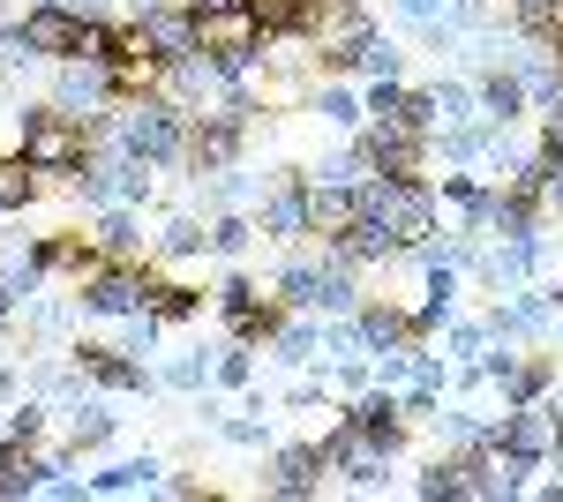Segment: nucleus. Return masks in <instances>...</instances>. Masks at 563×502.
Masks as SVG:
<instances>
[{
	"instance_id": "1",
	"label": "nucleus",
	"mask_w": 563,
	"mask_h": 502,
	"mask_svg": "<svg viewBox=\"0 0 563 502\" xmlns=\"http://www.w3.org/2000/svg\"><path fill=\"white\" fill-rule=\"evenodd\" d=\"M8 121H15V150H23V158H31L45 180H60V188H68V180L90 166V127H84V121H68L53 98H38V105L23 98Z\"/></svg>"
},
{
	"instance_id": "2",
	"label": "nucleus",
	"mask_w": 563,
	"mask_h": 502,
	"mask_svg": "<svg viewBox=\"0 0 563 502\" xmlns=\"http://www.w3.org/2000/svg\"><path fill=\"white\" fill-rule=\"evenodd\" d=\"M188 105L166 98V90H143V98H121V113H113V143L143 158V166H180L188 158Z\"/></svg>"
},
{
	"instance_id": "3",
	"label": "nucleus",
	"mask_w": 563,
	"mask_h": 502,
	"mask_svg": "<svg viewBox=\"0 0 563 502\" xmlns=\"http://www.w3.org/2000/svg\"><path fill=\"white\" fill-rule=\"evenodd\" d=\"M435 180L429 172H368L361 180V217H376L398 248H413V241H429L435 233Z\"/></svg>"
},
{
	"instance_id": "4",
	"label": "nucleus",
	"mask_w": 563,
	"mask_h": 502,
	"mask_svg": "<svg viewBox=\"0 0 563 502\" xmlns=\"http://www.w3.org/2000/svg\"><path fill=\"white\" fill-rule=\"evenodd\" d=\"M53 105L98 135V127H113V113H121V83L98 60H53Z\"/></svg>"
},
{
	"instance_id": "5",
	"label": "nucleus",
	"mask_w": 563,
	"mask_h": 502,
	"mask_svg": "<svg viewBox=\"0 0 563 502\" xmlns=\"http://www.w3.org/2000/svg\"><path fill=\"white\" fill-rule=\"evenodd\" d=\"M249 135H256V113H241V105H211V113H196L188 121V172H225L249 158Z\"/></svg>"
},
{
	"instance_id": "6",
	"label": "nucleus",
	"mask_w": 563,
	"mask_h": 502,
	"mask_svg": "<svg viewBox=\"0 0 563 502\" xmlns=\"http://www.w3.org/2000/svg\"><path fill=\"white\" fill-rule=\"evenodd\" d=\"M316 443H323V465H331V472L346 480L353 495H376V488H390V450H376L368 435H353L346 413L331 420V427H323Z\"/></svg>"
},
{
	"instance_id": "7",
	"label": "nucleus",
	"mask_w": 563,
	"mask_h": 502,
	"mask_svg": "<svg viewBox=\"0 0 563 502\" xmlns=\"http://www.w3.org/2000/svg\"><path fill=\"white\" fill-rule=\"evenodd\" d=\"M68 360H76V368H84L98 390H113V398H151V390L166 382V376H151V368H143L135 353L106 345V337H76V345H68Z\"/></svg>"
},
{
	"instance_id": "8",
	"label": "nucleus",
	"mask_w": 563,
	"mask_h": 502,
	"mask_svg": "<svg viewBox=\"0 0 563 502\" xmlns=\"http://www.w3.org/2000/svg\"><path fill=\"white\" fill-rule=\"evenodd\" d=\"M151 286H158V270L151 263H106L98 278H84L76 286V300H84V315H135V308H151Z\"/></svg>"
},
{
	"instance_id": "9",
	"label": "nucleus",
	"mask_w": 563,
	"mask_h": 502,
	"mask_svg": "<svg viewBox=\"0 0 563 502\" xmlns=\"http://www.w3.org/2000/svg\"><path fill=\"white\" fill-rule=\"evenodd\" d=\"M339 413H346V427H353V435H368L376 450H390V458L406 450V427H413V420H406V398H398L390 382H368V390H353Z\"/></svg>"
},
{
	"instance_id": "10",
	"label": "nucleus",
	"mask_w": 563,
	"mask_h": 502,
	"mask_svg": "<svg viewBox=\"0 0 563 502\" xmlns=\"http://www.w3.org/2000/svg\"><path fill=\"white\" fill-rule=\"evenodd\" d=\"M488 443L526 458V465H549V450H556V405L549 398L541 405H504V413L488 420Z\"/></svg>"
},
{
	"instance_id": "11",
	"label": "nucleus",
	"mask_w": 563,
	"mask_h": 502,
	"mask_svg": "<svg viewBox=\"0 0 563 502\" xmlns=\"http://www.w3.org/2000/svg\"><path fill=\"white\" fill-rule=\"evenodd\" d=\"M256 233H263V241H278V248L316 241V225H308V172H278V188H263Z\"/></svg>"
},
{
	"instance_id": "12",
	"label": "nucleus",
	"mask_w": 563,
	"mask_h": 502,
	"mask_svg": "<svg viewBox=\"0 0 563 502\" xmlns=\"http://www.w3.org/2000/svg\"><path fill=\"white\" fill-rule=\"evenodd\" d=\"M323 443H278L271 450V472H263V495H278V502H308V495H323Z\"/></svg>"
},
{
	"instance_id": "13",
	"label": "nucleus",
	"mask_w": 563,
	"mask_h": 502,
	"mask_svg": "<svg viewBox=\"0 0 563 502\" xmlns=\"http://www.w3.org/2000/svg\"><path fill=\"white\" fill-rule=\"evenodd\" d=\"M23 38L38 45V60H76V38H84V15L68 8V0H31L23 8Z\"/></svg>"
},
{
	"instance_id": "14",
	"label": "nucleus",
	"mask_w": 563,
	"mask_h": 502,
	"mask_svg": "<svg viewBox=\"0 0 563 502\" xmlns=\"http://www.w3.org/2000/svg\"><path fill=\"white\" fill-rule=\"evenodd\" d=\"M541 270H549V233H533V241H496L488 263H481V286H488V293H519Z\"/></svg>"
},
{
	"instance_id": "15",
	"label": "nucleus",
	"mask_w": 563,
	"mask_h": 502,
	"mask_svg": "<svg viewBox=\"0 0 563 502\" xmlns=\"http://www.w3.org/2000/svg\"><path fill=\"white\" fill-rule=\"evenodd\" d=\"M353 143L368 150V166H376V172H421V158H429V135L406 127V121H368Z\"/></svg>"
},
{
	"instance_id": "16",
	"label": "nucleus",
	"mask_w": 563,
	"mask_h": 502,
	"mask_svg": "<svg viewBox=\"0 0 563 502\" xmlns=\"http://www.w3.org/2000/svg\"><path fill=\"white\" fill-rule=\"evenodd\" d=\"M31 255L45 263V278H68V286H84V278H98V270L113 263V255L98 248L90 233H38V241H31Z\"/></svg>"
},
{
	"instance_id": "17",
	"label": "nucleus",
	"mask_w": 563,
	"mask_h": 502,
	"mask_svg": "<svg viewBox=\"0 0 563 502\" xmlns=\"http://www.w3.org/2000/svg\"><path fill=\"white\" fill-rule=\"evenodd\" d=\"M135 38L151 45V53H158L166 68H174V60H188V53H203V23H196L188 8H174V0H166V8L135 15Z\"/></svg>"
},
{
	"instance_id": "18",
	"label": "nucleus",
	"mask_w": 563,
	"mask_h": 502,
	"mask_svg": "<svg viewBox=\"0 0 563 502\" xmlns=\"http://www.w3.org/2000/svg\"><path fill=\"white\" fill-rule=\"evenodd\" d=\"M323 255H331V263H346V270H384V263H398L406 248L390 241L376 217H353L346 233H323Z\"/></svg>"
},
{
	"instance_id": "19",
	"label": "nucleus",
	"mask_w": 563,
	"mask_h": 502,
	"mask_svg": "<svg viewBox=\"0 0 563 502\" xmlns=\"http://www.w3.org/2000/svg\"><path fill=\"white\" fill-rule=\"evenodd\" d=\"M353 323H361V337H368V353H406V345H421V331H413V308H398V300H361L353 308Z\"/></svg>"
},
{
	"instance_id": "20",
	"label": "nucleus",
	"mask_w": 563,
	"mask_h": 502,
	"mask_svg": "<svg viewBox=\"0 0 563 502\" xmlns=\"http://www.w3.org/2000/svg\"><path fill=\"white\" fill-rule=\"evenodd\" d=\"M474 90H481V121H496V127H519V113L533 105V98H526V76L511 68V60L481 68V76H474Z\"/></svg>"
},
{
	"instance_id": "21",
	"label": "nucleus",
	"mask_w": 563,
	"mask_h": 502,
	"mask_svg": "<svg viewBox=\"0 0 563 502\" xmlns=\"http://www.w3.org/2000/svg\"><path fill=\"white\" fill-rule=\"evenodd\" d=\"M90 241L113 255V263H143V217H135V203L90 210Z\"/></svg>"
},
{
	"instance_id": "22",
	"label": "nucleus",
	"mask_w": 563,
	"mask_h": 502,
	"mask_svg": "<svg viewBox=\"0 0 563 502\" xmlns=\"http://www.w3.org/2000/svg\"><path fill=\"white\" fill-rule=\"evenodd\" d=\"M459 278H466L459 263H435V270H429V286H421V308H413V331H421V345H429V337L443 331L451 315H459Z\"/></svg>"
},
{
	"instance_id": "23",
	"label": "nucleus",
	"mask_w": 563,
	"mask_h": 502,
	"mask_svg": "<svg viewBox=\"0 0 563 502\" xmlns=\"http://www.w3.org/2000/svg\"><path fill=\"white\" fill-rule=\"evenodd\" d=\"M271 360L278 368H316L323 360V315H286L271 331Z\"/></svg>"
},
{
	"instance_id": "24",
	"label": "nucleus",
	"mask_w": 563,
	"mask_h": 502,
	"mask_svg": "<svg viewBox=\"0 0 563 502\" xmlns=\"http://www.w3.org/2000/svg\"><path fill=\"white\" fill-rule=\"evenodd\" d=\"M151 488H166V458H151V450L90 472V495H151Z\"/></svg>"
},
{
	"instance_id": "25",
	"label": "nucleus",
	"mask_w": 563,
	"mask_h": 502,
	"mask_svg": "<svg viewBox=\"0 0 563 502\" xmlns=\"http://www.w3.org/2000/svg\"><path fill=\"white\" fill-rule=\"evenodd\" d=\"M308 113H323V127H339V135H361V127H368V105H361V90H346L339 76L308 90Z\"/></svg>"
},
{
	"instance_id": "26",
	"label": "nucleus",
	"mask_w": 563,
	"mask_h": 502,
	"mask_svg": "<svg viewBox=\"0 0 563 502\" xmlns=\"http://www.w3.org/2000/svg\"><path fill=\"white\" fill-rule=\"evenodd\" d=\"M353 217H361V188H323V180H308V225H316V241H323V233H346Z\"/></svg>"
},
{
	"instance_id": "27",
	"label": "nucleus",
	"mask_w": 563,
	"mask_h": 502,
	"mask_svg": "<svg viewBox=\"0 0 563 502\" xmlns=\"http://www.w3.org/2000/svg\"><path fill=\"white\" fill-rule=\"evenodd\" d=\"M45 196V172L23 158V150H8L0 158V217H23V210Z\"/></svg>"
},
{
	"instance_id": "28",
	"label": "nucleus",
	"mask_w": 563,
	"mask_h": 502,
	"mask_svg": "<svg viewBox=\"0 0 563 502\" xmlns=\"http://www.w3.org/2000/svg\"><path fill=\"white\" fill-rule=\"evenodd\" d=\"M113 427H121V413H106V398H76V405H68V443H76V458H84V450H106Z\"/></svg>"
},
{
	"instance_id": "29",
	"label": "nucleus",
	"mask_w": 563,
	"mask_h": 502,
	"mask_svg": "<svg viewBox=\"0 0 563 502\" xmlns=\"http://www.w3.org/2000/svg\"><path fill=\"white\" fill-rule=\"evenodd\" d=\"M76 60H98V68L129 60V23H113V15H84V38H76Z\"/></svg>"
},
{
	"instance_id": "30",
	"label": "nucleus",
	"mask_w": 563,
	"mask_h": 502,
	"mask_svg": "<svg viewBox=\"0 0 563 502\" xmlns=\"http://www.w3.org/2000/svg\"><path fill=\"white\" fill-rule=\"evenodd\" d=\"M203 248H211V217L174 210V217H166V233H158V255H166V263H196Z\"/></svg>"
},
{
	"instance_id": "31",
	"label": "nucleus",
	"mask_w": 563,
	"mask_h": 502,
	"mask_svg": "<svg viewBox=\"0 0 563 502\" xmlns=\"http://www.w3.org/2000/svg\"><path fill=\"white\" fill-rule=\"evenodd\" d=\"M368 150H361V143H339V150H323V158H316V166H308V180H323V188H361V180H368Z\"/></svg>"
},
{
	"instance_id": "32",
	"label": "nucleus",
	"mask_w": 563,
	"mask_h": 502,
	"mask_svg": "<svg viewBox=\"0 0 563 502\" xmlns=\"http://www.w3.org/2000/svg\"><path fill=\"white\" fill-rule=\"evenodd\" d=\"M256 248V210H211V255L218 263H241Z\"/></svg>"
},
{
	"instance_id": "33",
	"label": "nucleus",
	"mask_w": 563,
	"mask_h": 502,
	"mask_svg": "<svg viewBox=\"0 0 563 502\" xmlns=\"http://www.w3.org/2000/svg\"><path fill=\"white\" fill-rule=\"evenodd\" d=\"M549 390H556V353H526L519 376L504 382V405H541Z\"/></svg>"
},
{
	"instance_id": "34",
	"label": "nucleus",
	"mask_w": 563,
	"mask_h": 502,
	"mask_svg": "<svg viewBox=\"0 0 563 502\" xmlns=\"http://www.w3.org/2000/svg\"><path fill=\"white\" fill-rule=\"evenodd\" d=\"M211 382L218 390H256V345L249 337H225L218 360H211Z\"/></svg>"
},
{
	"instance_id": "35",
	"label": "nucleus",
	"mask_w": 563,
	"mask_h": 502,
	"mask_svg": "<svg viewBox=\"0 0 563 502\" xmlns=\"http://www.w3.org/2000/svg\"><path fill=\"white\" fill-rule=\"evenodd\" d=\"M76 308H84V300H31V308H23V331L38 337V353L68 337V323H76Z\"/></svg>"
},
{
	"instance_id": "36",
	"label": "nucleus",
	"mask_w": 563,
	"mask_h": 502,
	"mask_svg": "<svg viewBox=\"0 0 563 502\" xmlns=\"http://www.w3.org/2000/svg\"><path fill=\"white\" fill-rule=\"evenodd\" d=\"M429 427L443 435V450H481V443H488V420H474L466 405H435Z\"/></svg>"
},
{
	"instance_id": "37",
	"label": "nucleus",
	"mask_w": 563,
	"mask_h": 502,
	"mask_svg": "<svg viewBox=\"0 0 563 502\" xmlns=\"http://www.w3.org/2000/svg\"><path fill=\"white\" fill-rule=\"evenodd\" d=\"M413 495H421V502H459V495H466L459 450H451V458H429V465H421V472H413Z\"/></svg>"
},
{
	"instance_id": "38",
	"label": "nucleus",
	"mask_w": 563,
	"mask_h": 502,
	"mask_svg": "<svg viewBox=\"0 0 563 502\" xmlns=\"http://www.w3.org/2000/svg\"><path fill=\"white\" fill-rule=\"evenodd\" d=\"M459 121H481V90L466 76H443L435 83V127H459Z\"/></svg>"
},
{
	"instance_id": "39",
	"label": "nucleus",
	"mask_w": 563,
	"mask_h": 502,
	"mask_svg": "<svg viewBox=\"0 0 563 502\" xmlns=\"http://www.w3.org/2000/svg\"><path fill=\"white\" fill-rule=\"evenodd\" d=\"M211 360H218V345H211V353H203V345H196V353H174V360H166V390L203 398V390H211Z\"/></svg>"
},
{
	"instance_id": "40",
	"label": "nucleus",
	"mask_w": 563,
	"mask_h": 502,
	"mask_svg": "<svg viewBox=\"0 0 563 502\" xmlns=\"http://www.w3.org/2000/svg\"><path fill=\"white\" fill-rule=\"evenodd\" d=\"M151 308H158L166 323H196V315H203V286H180V278H158V286H151Z\"/></svg>"
},
{
	"instance_id": "41",
	"label": "nucleus",
	"mask_w": 563,
	"mask_h": 502,
	"mask_svg": "<svg viewBox=\"0 0 563 502\" xmlns=\"http://www.w3.org/2000/svg\"><path fill=\"white\" fill-rule=\"evenodd\" d=\"M323 360H368V337L353 315H323Z\"/></svg>"
},
{
	"instance_id": "42",
	"label": "nucleus",
	"mask_w": 563,
	"mask_h": 502,
	"mask_svg": "<svg viewBox=\"0 0 563 502\" xmlns=\"http://www.w3.org/2000/svg\"><path fill=\"white\" fill-rule=\"evenodd\" d=\"M218 435H225L233 450H271V420H256V405H249V413H218Z\"/></svg>"
},
{
	"instance_id": "43",
	"label": "nucleus",
	"mask_w": 563,
	"mask_h": 502,
	"mask_svg": "<svg viewBox=\"0 0 563 502\" xmlns=\"http://www.w3.org/2000/svg\"><path fill=\"white\" fill-rule=\"evenodd\" d=\"M166 331H174V323H166L158 308H135V315H121V353H151Z\"/></svg>"
},
{
	"instance_id": "44",
	"label": "nucleus",
	"mask_w": 563,
	"mask_h": 502,
	"mask_svg": "<svg viewBox=\"0 0 563 502\" xmlns=\"http://www.w3.org/2000/svg\"><path fill=\"white\" fill-rule=\"evenodd\" d=\"M443 345H451V368H466V360H481V353H488V323L451 315V323H443Z\"/></svg>"
},
{
	"instance_id": "45",
	"label": "nucleus",
	"mask_w": 563,
	"mask_h": 502,
	"mask_svg": "<svg viewBox=\"0 0 563 502\" xmlns=\"http://www.w3.org/2000/svg\"><path fill=\"white\" fill-rule=\"evenodd\" d=\"M0 68H8V76H23V68H45L38 45L23 38V15H8V23H0Z\"/></svg>"
},
{
	"instance_id": "46",
	"label": "nucleus",
	"mask_w": 563,
	"mask_h": 502,
	"mask_svg": "<svg viewBox=\"0 0 563 502\" xmlns=\"http://www.w3.org/2000/svg\"><path fill=\"white\" fill-rule=\"evenodd\" d=\"M406 76H390V83H368L361 90V105H368V121H406Z\"/></svg>"
},
{
	"instance_id": "47",
	"label": "nucleus",
	"mask_w": 563,
	"mask_h": 502,
	"mask_svg": "<svg viewBox=\"0 0 563 502\" xmlns=\"http://www.w3.org/2000/svg\"><path fill=\"white\" fill-rule=\"evenodd\" d=\"M0 435H8V443H38L45 435V398H23L15 413L0 420Z\"/></svg>"
},
{
	"instance_id": "48",
	"label": "nucleus",
	"mask_w": 563,
	"mask_h": 502,
	"mask_svg": "<svg viewBox=\"0 0 563 502\" xmlns=\"http://www.w3.org/2000/svg\"><path fill=\"white\" fill-rule=\"evenodd\" d=\"M413 382H421V390H451V353H429V345H413Z\"/></svg>"
},
{
	"instance_id": "49",
	"label": "nucleus",
	"mask_w": 563,
	"mask_h": 502,
	"mask_svg": "<svg viewBox=\"0 0 563 502\" xmlns=\"http://www.w3.org/2000/svg\"><path fill=\"white\" fill-rule=\"evenodd\" d=\"M286 405H294V413H308V405H331V398H323V376H301L294 390H286Z\"/></svg>"
},
{
	"instance_id": "50",
	"label": "nucleus",
	"mask_w": 563,
	"mask_h": 502,
	"mask_svg": "<svg viewBox=\"0 0 563 502\" xmlns=\"http://www.w3.org/2000/svg\"><path fill=\"white\" fill-rule=\"evenodd\" d=\"M390 8H398L406 23H435V15H443V0H390Z\"/></svg>"
},
{
	"instance_id": "51",
	"label": "nucleus",
	"mask_w": 563,
	"mask_h": 502,
	"mask_svg": "<svg viewBox=\"0 0 563 502\" xmlns=\"http://www.w3.org/2000/svg\"><path fill=\"white\" fill-rule=\"evenodd\" d=\"M166 495H174V502H203V480H188V472H166Z\"/></svg>"
},
{
	"instance_id": "52",
	"label": "nucleus",
	"mask_w": 563,
	"mask_h": 502,
	"mask_svg": "<svg viewBox=\"0 0 563 502\" xmlns=\"http://www.w3.org/2000/svg\"><path fill=\"white\" fill-rule=\"evenodd\" d=\"M15 398H23V368H15V360H0V405H15Z\"/></svg>"
},
{
	"instance_id": "53",
	"label": "nucleus",
	"mask_w": 563,
	"mask_h": 502,
	"mask_svg": "<svg viewBox=\"0 0 563 502\" xmlns=\"http://www.w3.org/2000/svg\"><path fill=\"white\" fill-rule=\"evenodd\" d=\"M174 8H188V15H225V8H249V0H174Z\"/></svg>"
},
{
	"instance_id": "54",
	"label": "nucleus",
	"mask_w": 563,
	"mask_h": 502,
	"mask_svg": "<svg viewBox=\"0 0 563 502\" xmlns=\"http://www.w3.org/2000/svg\"><path fill=\"white\" fill-rule=\"evenodd\" d=\"M76 15H113V0H68Z\"/></svg>"
},
{
	"instance_id": "55",
	"label": "nucleus",
	"mask_w": 563,
	"mask_h": 502,
	"mask_svg": "<svg viewBox=\"0 0 563 502\" xmlns=\"http://www.w3.org/2000/svg\"><path fill=\"white\" fill-rule=\"evenodd\" d=\"M549 210H563V172H549V196H541Z\"/></svg>"
},
{
	"instance_id": "56",
	"label": "nucleus",
	"mask_w": 563,
	"mask_h": 502,
	"mask_svg": "<svg viewBox=\"0 0 563 502\" xmlns=\"http://www.w3.org/2000/svg\"><path fill=\"white\" fill-rule=\"evenodd\" d=\"M121 8H129V23H135V15H151V8H166V0H121Z\"/></svg>"
},
{
	"instance_id": "57",
	"label": "nucleus",
	"mask_w": 563,
	"mask_h": 502,
	"mask_svg": "<svg viewBox=\"0 0 563 502\" xmlns=\"http://www.w3.org/2000/svg\"><path fill=\"white\" fill-rule=\"evenodd\" d=\"M443 8H481V0H443Z\"/></svg>"
},
{
	"instance_id": "58",
	"label": "nucleus",
	"mask_w": 563,
	"mask_h": 502,
	"mask_svg": "<svg viewBox=\"0 0 563 502\" xmlns=\"http://www.w3.org/2000/svg\"><path fill=\"white\" fill-rule=\"evenodd\" d=\"M0 353H8V323H0Z\"/></svg>"
},
{
	"instance_id": "59",
	"label": "nucleus",
	"mask_w": 563,
	"mask_h": 502,
	"mask_svg": "<svg viewBox=\"0 0 563 502\" xmlns=\"http://www.w3.org/2000/svg\"><path fill=\"white\" fill-rule=\"evenodd\" d=\"M556 427H563V405H556Z\"/></svg>"
},
{
	"instance_id": "60",
	"label": "nucleus",
	"mask_w": 563,
	"mask_h": 502,
	"mask_svg": "<svg viewBox=\"0 0 563 502\" xmlns=\"http://www.w3.org/2000/svg\"><path fill=\"white\" fill-rule=\"evenodd\" d=\"M556 337H563V315H556Z\"/></svg>"
}]
</instances>
